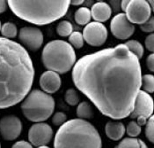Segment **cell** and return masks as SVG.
<instances>
[{
  "mask_svg": "<svg viewBox=\"0 0 154 148\" xmlns=\"http://www.w3.org/2000/svg\"><path fill=\"white\" fill-rule=\"evenodd\" d=\"M76 114L79 119L81 120H88L94 117V110L90 103L86 101L79 102L77 108H76Z\"/></svg>",
  "mask_w": 154,
  "mask_h": 148,
  "instance_id": "e0dca14e",
  "label": "cell"
},
{
  "mask_svg": "<svg viewBox=\"0 0 154 148\" xmlns=\"http://www.w3.org/2000/svg\"><path fill=\"white\" fill-rule=\"evenodd\" d=\"M0 148H1V144H0Z\"/></svg>",
  "mask_w": 154,
  "mask_h": 148,
  "instance_id": "74e56055",
  "label": "cell"
},
{
  "mask_svg": "<svg viewBox=\"0 0 154 148\" xmlns=\"http://www.w3.org/2000/svg\"><path fill=\"white\" fill-rule=\"evenodd\" d=\"M146 66H147V68L151 71V72H153L154 71V55L153 53H151L150 55L147 56L146 58Z\"/></svg>",
  "mask_w": 154,
  "mask_h": 148,
  "instance_id": "1f68e13d",
  "label": "cell"
},
{
  "mask_svg": "<svg viewBox=\"0 0 154 148\" xmlns=\"http://www.w3.org/2000/svg\"><path fill=\"white\" fill-rule=\"evenodd\" d=\"M0 32L3 37L6 39H11V38L16 37L18 34V28L16 25L12 22H5L2 25Z\"/></svg>",
  "mask_w": 154,
  "mask_h": 148,
  "instance_id": "44dd1931",
  "label": "cell"
},
{
  "mask_svg": "<svg viewBox=\"0 0 154 148\" xmlns=\"http://www.w3.org/2000/svg\"><path fill=\"white\" fill-rule=\"evenodd\" d=\"M19 39L25 49L36 51L43 44L44 37L41 29L35 27H23L20 29Z\"/></svg>",
  "mask_w": 154,
  "mask_h": 148,
  "instance_id": "30bf717a",
  "label": "cell"
},
{
  "mask_svg": "<svg viewBox=\"0 0 154 148\" xmlns=\"http://www.w3.org/2000/svg\"><path fill=\"white\" fill-rule=\"evenodd\" d=\"M140 26V29L143 32L145 33H152L154 31V19L152 16L146 22L143 23V24L139 25Z\"/></svg>",
  "mask_w": 154,
  "mask_h": 148,
  "instance_id": "f1b7e54d",
  "label": "cell"
},
{
  "mask_svg": "<svg viewBox=\"0 0 154 148\" xmlns=\"http://www.w3.org/2000/svg\"><path fill=\"white\" fill-rule=\"evenodd\" d=\"M72 32H73V26L71 24V22L68 21H61L57 27V33L60 37H69Z\"/></svg>",
  "mask_w": 154,
  "mask_h": 148,
  "instance_id": "7402d4cb",
  "label": "cell"
},
{
  "mask_svg": "<svg viewBox=\"0 0 154 148\" xmlns=\"http://www.w3.org/2000/svg\"><path fill=\"white\" fill-rule=\"evenodd\" d=\"M7 1L5 0H0V13H3L6 11L7 9Z\"/></svg>",
  "mask_w": 154,
  "mask_h": 148,
  "instance_id": "836d02e7",
  "label": "cell"
},
{
  "mask_svg": "<svg viewBox=\"0 0 154 148\" xmlns=\"http://www.w3.org/2000/svg\"><path fill=\"white\" fill-rule=\"evenodd\" d=\"M64 100L65 102L71 107L78 106L79 103V96L76 90L74 89H69L66 90L64 95Z\"/></svg>",
  "mask_w": 154,
  "mask_h": 148,
  "instance_id": "d4e9b609",
  "label": "cell"
},
{
  "mask_svg": "<svg viewBox=\"0 0 154 148\" xmlns=\"http://www.w3.org/2000/svg\"><path fill=\"white\" fill-rule=\"evenodd\" d=\"M84 38L82 33L79 31H73L71 35L69 36V44L71 46L76 49H80L84 46Z\"/></svg>",
  "mask_w": 154,
  "mask_h": 148,
  "instance_id": "603a6c76",
  "label": "cell"
},
{
  "mask_svg": "<svg viewBox=\"0 0 154 148\" xmlns=\"http://www.w3.org/2000/svg\"><path fill=\"white\" fill-rule=\"evenodd\" d=\"M152 11L148 1L131 0L124 13L131 24L141 25L152 17Z\"/></svg>",
  "mask_w": 154,
  "mask_h": 148,
  "instance_id": "52a82bcc",
  "label": "cell"
},
{
  "mask_svg": "<svg viewBox=\"0 0 154 148\" xmlns=\"http://www.w3.org/2000/svg\"><path fill=\"white\" fill-rule=\"evenodd\" d=\"M74 19L76 23L80 26H85L87 25L92 19L91 16V11L87 7H80L79 8L74 14Z\"/></svg>",
  "mask_w": 154,
  "mask_h": 148,
  "instance_id": "d6986e66",
  "label": "cell"
},
{
  "mask_svg": "<svg viewBox=\"0 0 154 148\" xmlns=\"http://www.w3.org/2000/svg\"><path fill=\"white\" fill-rule=\"evenodd\" d=\"M1 27H2V24H1V21H0V30H1Z\"/></svg>",
  "mask_w": 154,
  "mask_h": 148,
  "instance_id": "8d00e7d4",
  "label": "cell"
},
{
  "mask_svg": "<svg viewBox=\"0 0 154 148\" xmlns=\"http://www.w3.org/2000/svg\"><path fill=\"white\" fill-rule=\"evenodd\" d=\"M144 45L146 49L149 51H152V53L154 51V35L152 33L148 37H146L144 40Z\"/></svg>",
  "mask_w": 154,
  "mask_h": 148,
  "instance_id": "f546056e",
  "label": "cell"
},
{
  "mask_svg": "<svg viewBox=\"0 0 154 148\" xmlns=\"http://www.w3.org/2000/svg\"><path fill=\"white\" fill-rule=\"evenodd\" d=\"M39 84L42 91L50 95L59 90L62 81L60 75L57 73L47 70L41 74Z\"/></svg>",
  "mask_w": 154,
  "mask_h": 148,
  "instance_id": "5bb4252c",
  "label": "cell"
},
{
  "mask_svg": "<svg viewBox=\"0 0 154 148\" xmlns=\"http://www.w3.org/2000/svg\"><path fill=\"white\" fill-rule=\"evenodd\" d=\"M105 133L109 139L119 141L125 134V126L122 123L116 120L109 121L105 125Z\"/></svg>",
  "mask_w": 154,
  "mask_h": 148,
  "instance_id": "2e32d148",
  "label": "cell"
},
{
  "mask_svg": "<svg viewBox=\"0 0 154 148\" xmlns=\"http://www.w3.org/2000/svg\"><path fill=\"white\" fill-rule=\"evenodd\" d=\"M53 130L46 123H36L28 130L29 143L36 147L47 146L53 137Z\"/></svg>",
  "mask_w": 154,
  "mask_h": 148,
  "instance_id": "8fae6325",
  "label": "cell"
},
{
  "mask_svg": "<svg viewBox=\"0 0 154 148\" xmlns=\"http://www.w3.org/2000/svg\"><path fill=\"white\" fill-rule=\"evenodd\" d=\"M23 125L20 119L13 114L0 119V136L5 141H13L20 136Z\"/></svg>",
  "mask_w": 154,
  "mask_h": 148,
  "instance_id": "9c48e42d",
  "label": "cell"
},
{
  "mask_svg": "<svg viewBox=\"0 0 154 148\" xmlns=\"http://www.w3.org/2000/svg\"><path fill=\"white\" fill-rule=\"evenodd\" d=\"M129 3H130V0H123V1L121 2V8H122V10L123 12H125V10H126V8L128 6Z\"/></svg>",
  "mask_w": 154,
  "mask_h": 148,
  "instance_id": "e575fe53",
  "label": "cell"
},
{
  "mask_svg": "<svg viewBox=\"0 0 154 148\" xmlns=\"http://www.w3.org/2000/svg\"><path fill=\"white\" fill-rule=\"evenodd\" d=\"M67 121V115L63 112H57L53 114L51 122L55 126H62Z\"/></svg>",
  "mask_w": 154,
  "mask_h": 148,
  "instance_id": "83f0119b",
  "label": "cell"
},
{
  "mask_svg": "<svg viewBox=\"0 0 154 148\" xmlns=\"http://www.w3.org/2000/svg\"><path fill=\"white\" fill-rule=\"evenodd\" d=\"M141 88L147 93H152L154 91V76L152 74H146L142 75Z\"/></svg>",
  "mask_w": 154,
  "mask_h": 148,
  "instance_id": "cb8c5ba5",
  "label": "cell"
},
{
  "mask_svg": "<svg viewBox=\"0 0 154 148\" xmlns=\"http://www.w3.org/2000/svg\"><path fill=\"white\" fill-rule=\"evenodd\" d=\"M110 31L117 39L126 40L134 34L135 26L128 21L124 12H120L111 20Z\"/></svg>",
  "mask_w": 154,
  "mask_h": 148,
  "instance_id": "7c38bea8",
  "label": "cell"
},
{
  "mask_svg": "<svg viewBox=\"0 0 154 148\" xmlns=\"http://www.w3.org/2000/svg\"><path fill=\"white\" fill-rule=\"evenodd\" d=\"M115 148H148V146L140 138L125 137Z\"/></svg>",
  "mask_w": 154,
  "mask_h": 148,
  "instance_id": "ac0fdd59",
  "label": "cell"
},
{
  "mask_svg": "<svg viewBox=\"0 0 154 148\" xmlns=\"http://www.w3.org/2000/svg\"><path fill=\"white\" fill-rule=\"evenodd\" d=\"M91 16L96 22H105L112 14V9L111 6L106 3V2H97L93 5L91 8Z\"/></svg>",
  "mask_w": 154,
  "mask_h": 148,
  "instance_id": "9a60e30c",
  "label": "cell"
},
{
  "mask_svg": "<svg viewBox=\"0 0 154 148\" xmlns=\"http://www.w3.org/2000/svg\"><path fill=\"white\" fill-rule=\"evenodd\" d=\"M20 108L28 121L43 123L54 113L55 99L42 90H33L22 100Z\"/></svg>",
  "mask_w": 154,
  "mask_h": 148,
  "instance_id": "8992f818",
  "label": "cell"
},
{
  "mask_svg": "<svg viewBox=\"0 0 154 148\" xmlns=\"http://www.w3.org/2000/svg\"><path fill=\"white\" fill-rule=\"evenodd\" d=\"M54 148H102V139L89 122L79 118L71 119L57 130Z\"/></svg>",
  "mask_w": 154,
  "mask_h": 148,
  "instance_id": "277c9868",
  "label": "cell"
},
{
  "mask_svg": "<svg viewBox=\"0 0 154 148\" xmlns=\"http://www.w3.org/2000/svg\"><path fill=\"white\" fill-rule=\"evenodd\" d=\"M82 36L84 41H85L89 45L99 47L105 44L108 33L106 26L103 23L93 21L85 26Z\"/></svg>",
  "mask_w": 154,
  "mask_h": 148,
  "instance_id": "ba28073f",
  "label": "cell"
},
{
  "mask_svg": "<svg viewBox=\"0 0 154 148\" xmlns=\"http://www.w3.org/2000/svg\"><path fill=\"white\" fill-rule=\"evenodd\" d=\"M42 61L47 70L58 74H66L76 63V53L69 43L63 40H53L42 50Z\"/></svg>",
  "mask_w": 154,
  "mask_h": 148,
  "instance_id": "5b68a950",
  "label": "cell"
},
{
  "mask_svg": "<svg viewBox=\"0 0 154 148\" xmlns=\"http://www.w3.org/2000/svg\"><path fill=\"white\" fill-rule=\"evenodd\" d=\"M34 78L35 67L28 51L19 43L0 37V109L21 102Z\"/></svg>",
  "mask_w": 154,
  "mask_h": 148,
  "instance_id": "7a4b0ae2",
  "label": "cell"
},
{
  "mask_svg": "<svg viewBox=\"0 0 154 148\" xmlns=\"http://www.w3.org/2000/svg\"><path fill=\"white\" fill-rule=\"evenodd\" d=\"M153 108V99L152 96L143 90H139L135 100L133 110L129 116L131 119H137L139 116L149 119L152 116Z\"/></svg>",
  "mask_w": 154,
  "mask_h": 148,
  "instance_id": "4fadbf2b",
  "label": "cell"
},
{
  "mask_svg": "<svg viewBox=\"0 0 154 148\" xmlns=\"http://www.w3.org/2000/svg\"><path fill=\"white\" fill-rule=\"evenodd\" d=\"M144 133L146 138L151 142H154V117L153 115L151 116L148 120L147 123L145 124V130H144Z\"/></svg>",
  "mask_w": 154,
  "mask_h": 148,
  "instance_id": "4316f807",
  "label": "cell"
},
{
  "mask_svg": "<svg viewBox=\"0 0 154 148\" xmlns=\"http://www.w3.org/2000/svg\"><path fill=\"white\" fill-rule=\"evenodd\" d=\"M7 5L18 18L32 24L44 26L63 18L68 12L70 1L9 0Z\"/></svg>",
  "mask_w": 154,
  "mask_h": 148,
  "instance_id": "3957f363",
  "label": "cell"
},
{
  "mask_svg": "<svg viewBox=\"0 0 154 148\" xmlns=\"http://www.w3.org/2000/svg\"><path fill=\"white\" fill-rule=\"evenodd\" d=\"M72 81L103 115L117 121L133 110L142 69L139 60L121 44L80 58L72 68Z\"/></svg>",
  "mask_w": 154,
  "mask_h": 148,
  "instance_id": "6da1fadb",
  "label": "cell"
},
{
  "mask_svg": "<svg viewBox=\"0 0 154 148\" xmlns=\"http://www.w3.org/2000/svg\"><path fill=\"white\" fill-rule=\"evenodd\" d=\"M147 118H145V117H143V116H139V117H137V121H136V123L138 124L140 127H142V126H144L146 123H147Z\"/></svg>",
  "mask_w": 154,
  "mask_h": 148,
  "instance_id": "d6a6232c",
  "label": "cell"
},
{
  "mask_svg": "<svg viewBox=\"0 0 154 148\" xmlns=\"http://www.w3.org/2000/svg\"><path fill=\"white\" fill-rule=\"evenodd\" d=\"M141 127L136 123V121H131L127 127H125V133H127L129 137H137L141 134Z\"/></svg>",
  "mask_w": 154,
  "mask_h": 148,
  "instance_id": "484cf974",
  "label": "cell"
},
{
  "mask_svg": "<svg viewBox=\"0 0 154 148\" xmlns=\"http://www.w3.org/2000/svg\"><path fill=\"white\" fill-rule=\"evenodd\" d=\"M11 148H34V147H33V146H32L29 142L25 141V140H20V141L16 142L15 144H13Z\"/></svg>",
  "mask_w": 154,
  "mask_h": 148,
  "instance_id": "4dcf8cb0",
  "label": "cell"
},
{
  "mask_svg": "<svg viewBox=\"0 0 154 148\" xmlns=\"http://www.w3.org/2000/svg\"><path fill=\"white\" fill-rule=\"evenodd\" d=\"M84 0H72L70 1V5H81L82 4H84Z\"/></svg>",
  "mask_w": 154,
  "mask_h": 148,
  "instance_id": "d590c367",
  "label": "cell"
},
{
  "mask_svg": "<svg viewBox=\"0 0 154 148\" xmlns=\"http://www.w3.org/2000/svg\"><path fill=\"white\" fill-rule=\"evenodd\" d=\"M124 44L139 61L140 59H142L144 53V49L140 42H138L137 40H128Z\"/></svg>",
  "mask_w": 154,
  "mask_h": 148,
  "instance_id": "ffe728a7",
  "label": "cell"
}]
</instances>
